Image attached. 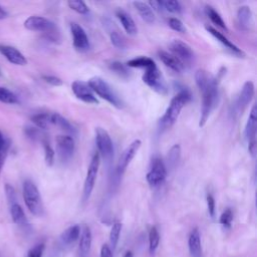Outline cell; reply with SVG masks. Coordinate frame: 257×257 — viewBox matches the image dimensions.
Returning a JSON list of instances; mask_svg holds the SVG:
<instances>
[{"mask_svg":"<svg viewBox=\"0 0 257 257\" xmlns=\"http://www.w3.org/2000/svg\"><path fill=\"white\" fill-rule=\"evenodd\" d=\"M191 100V93L187 89L179 91L172 99L167 107L164 115L162 116L161 125L163 128L171 127L178 119L183 107Z\"/></svg>","mask_w":257,"mask_h":257,"instance_id":"cell-1","label":"cell"},{"mask_svg":"<svg viewBox=\"0 0 257 257\" xmlns=\"http://www.w3.org/2000/svg\"><path fill=\"white\" fill-rule=\"evenodd\" d=\"M87 84L91 88V90L96 93L99 97L103 98L107 102H109L111 105H113L116 108H122L123 107V101L120 98V96L117 94V92L113 89V87L103 78L99 76L91 77Z\"/></svg>","mask_w":257,"mask_h":257,"instance_id":"cell-2","label":"cell"},{"mask_svg":"<svg viewBox=\"0 0 257 257\" xmlns=\"http://www.w3.org/2000/svg\"><path fill=\"white\" fill-rule=\"evenodd\" d=\"M203 98H202V107H201V115L199 120V126H204L207 122L211 111L217 104L218 101V81L215 78L208 83V85L202 90Z\"/></svg>","mask_w":257,"mask_h":257,"instance_id":"cell-3","label":"cell"},{"mask_svg":"<svg viewBox=\"0 0 257 257\" xmlns=\"http://www.w3.org/2000/svg\"><path fill=\"white\" fill-rule=\"evenodd\" d=\"M22 194L24 203L30 213L35 216H40L43 213V205L37 186L32 181L26 180L23 183Z\"/></svg>","mask_w":257,"mask_h":257,"instance_id":"cell-4","label":"cell"},{"mask_svg":"<svg viewBox=\"0 0 257 257\" xmlns=\"http://www.w3.org/2000/svg\"><path fill=\"white\" fill-rule=\"evenodd\" d=\"M99 165H100V156L98 155V153L93 154L87 172H86V177L84 180V184H83V192H82V200L83 202L88 201L94 185H95V181H96V177H97V173H98V169H99Z\"/></svg>","mask_w":257,"mask_h":257,"instance_id":"cell-5","label":"cell"},{"mask_svg":"<svg viewBox=\"0 0 257 257\" xmlns=\"http://www.w3.org/2000/svg\"><path fill=\"white\" fill-rule=\"evenodd\" d=\"M143 81L149 87H151L153 90L160 94L165 95L168 92L167 82L165 81V78L163 77L157 65H154L153 67L145 71V73L143 74Z\"/></svg>","mask_w":257,"mask_h":257,"instance_id":"cell-6","label":"cell"},{"mask_svg":"<svg viewBox=\"0 0 257 257\" xmlns=\"http://www.w3.org/2000/svg\"><path fill=\"white\" fill-rule=\"evenodd\" d=\"M146 178L147 182L152 187H158L165 182L167 178V168L161 158L153 159Z\"/></svg>","mask_w":257,"mask_h":257,"instance_id":"cell-7","label":"cell"},{"mask_svg":"<svg viewBox=\"0 0 257 257\" xmlns=\"http://www.w3.org/2000/svg\"><path fill=\"white\" fill-rule=\"evenodd\" d=\"M95 144L98 150V155L108 161L113 155V145L109 134L102 127L95 128Z\"/></svg>","mask_w":257,"mask_h":257,"instance_id":"cell-8","label":"cell"},{"mask_svg":"<svg viewBox=\"0 0 257 257\" xmlns=\"http://www.w3.org/2000/svg\"><path fill=\"white\" fill-rule=\"evenodd\" d=\"M24 27L31 31L43 32L47 35L57 32L55 24L42 16H30L24 21Z\"/></svg>","mask_w":257,"mask_h":257,"instance_id":"cell-9","label":"cell"},{"mask_svg":"<svg viewBox=\"0 0 257 257\" xmlns=\"http://www.w3.org/2000/svg\"><path fill=\"white\" fill-rule=\"evenodd\" d=\"M170 50L184 65L191 63L194 60L195 54L192 48L184 41L180 39H174L170 43Z\"/></svg>","mask_w":257,"mask_h":257,"instance_id":"cell-10","label":"cell"},{"mask_svg":"<svg viewBox=\"0 0 257 257\" xmlns=\"http://www.w3.org/2000/svg\"><path fill=\"white\" fill-rule=\"evenodd\" d=\"M141 146H142L141 140H135L122 152L121 156L119 157V160H118V163H117V167H116V172H117V174L119 176H121L125 172L126 168L131 164L132 160L136 157L137 153L139 152Z\"/></svg>","mask_w":257,"mask_h":257,"instance_id":"cell-11","label":"cell"},{"mask_svg":"<svg viewBox=\"0 0 257 257\" xmlns=\"http://www.w3.org/2000/svg\"><path fill=\"white\" fill-rule=\"evenodd\" d=\"M70 32L72 35V43L77 51L84 52L89 49V40L84 29L76 22L70 23Z\"/></svg>","mask_w":257,"mask_h":257,"instance_id":"cell-12","label":"cell"},{"mask_svg":"<svg viewBox=\"0 0 257 257\" xmlns=\"http://www.w3.org/2000/svg\"><path fill=\"white\" fill-rule=\"evenodd\" d=\"M71 89L76 98L80 99L81 101H84L86 103H93L97 104L98 100L95 97L93 91L87 84V82L82 80H75L71 84Z\"/></svg>","mask_w":257,"mask_h":257,"instance_id":"cell-13","label":"cell"},{"mask_svg":"<svg viewBox=\"0 0 257 257\" xmlns=\"http://www.w3.org/2000/svg\"><path fill=\"white\" fill-rule=\"evenodd\" d=\"M56 148L57 153L61 161H68L73 153L75 148L74 139L68 135H60L56 137Z\"/></svg>","mask_w":257,"mask_h":257,"instance_id":"cell-14","label":"cell"},{"mask_svg":"<svg viewBox=\"0 0 257 257\" xmlns=\"http://www.w3.org/2000/svg\"><path fill=\"white\" fill-rule=\"evenodd\" d=\"M0 53L12 64L25 65L27 63L26 57L13 46L0 44Z\"/></svg>","mask_w":257,"mask_h":257,"instance_id":"cell-15","label":"cell"},{"mask_svg":"<svg viewBox=\"0 0 257 257\" xmlns=\"http://www.w3.org/2000/svg\"><path fill=\"white\" fill-rule=\"evenodd\" d=\"M253 96H254V83L248 80L243 84L241 92L237 99V109L239 110V112H242L248 106Z\"/></svg>","mask_w":257,"mask_h":257,"instance_id":"cell-16","label":"cell"},{"mask_svg":"<svg viewBox=\"0 0 257 257\" xmlns=\"http://www.w3.org/2000/svg\"><path fill=\"white\" fill-rule=\"evenodd\" d=\"M206 29L207 31L213 35L219 42H221L226 48H228L229 50H231L234 54L238 55V56H245V53L243 52V50H241V48H239L237 45H235L233 42H231L226 36H224L221 32H219L218 30H216L215 28L211 27V26H206Z\"/></svg>","mask_w":257,"mask_h":257,"instance_id":"cell-17","label":"cell"},{"mask_svg":"<svg viewBox=\"0 0 257 257\" xmlns=\"http://www.w3.org/2000/svg\"><path fill=\"white\" fill-rule=\"evenodd\" d=\"M115 16L117 17V19L119 20V22L121 23L123 29L125 30V32L127 34H130V35H136L137 34V32H138L137 24L127 12L118 8V9L115 10Z\"/></svg>","mask_w":257,"mask_h":257,"instance_id":"cell-18","label":"cell"},{"mask_svg":"<svg viewBox=\"0 0 257 257\" xmlns=\"http://www.w3.org/2000/svg\"><path fill=\"white\" fill-rule=\"evenodd\" d=\"M256 130H257V108L254 104L250 110L246 126H245V137L248 143L255 142L256 137Z\"/></svg>","mask_w":257,"mask_h":257,"instance_id":"cell-19","label":"cell"},{"mask_svg":"<svg viewBox=\"0 0 257 257\" xmlns=\"http://www.w3.org/2000/svg\"><path fill=\"white\" fill-rule=\"evenodd\" d=\"M158 55L161 59V61L170 69H172L175 72H182L185 65L172 53H169L164 50H160L158 52Z\"/></svg>","mask_w":257,"mask_h":257,"instance_id":"cell-20","label":"cell"},{"mask_svg":"<svg viewBox=\"0 0 257 257\" xmlns=\"http://www.w3.org/2000/svg\"><path fill=\"white\" fill-rule=\"evenodd\" d=\"M188 245H189V250L190 253L193 257H200L202 248H201V238H200V233L197 228L193 229L192 232L190 233L189 240H188Z\"/></svg>","mask_w":257,"mask_h":257,"instance_id":"cell-21","label":"cell"},{"mask_svg":"<svg viewBox=\"0 0 257 257\" xmlns=\"http://www.w3.org/2000/svg\"><path fill=\"white\" fill-rule=\"evenodd\" d=\"M134 6L139 12L140 16L147 22V23H154L155 22V13L153 9L149 6L148 3L142 2V1H135Z\"/></svg>","mask_w":257,"mask_h":257,"instance_id":"cell-22","label":"cell"},{"mask_svg":"<svg viewBox=\"0 0 257 257\" xmlns=\"http://www.w3.org/2000/svg\"><path fill=\"white\" fill-rule=\"evenodd\" d=\"M91 240H92V237H91V231L90 229L85 226L82 231H81V234H80V240H79V253L81 256H86L88 253H89V250H90V246H91Z\"/></svg>","mask_w":257,"mask_h":257,"instance_id":"cell-23","label":"cell"},{"mask_svg":"<svg viewBox=\"0 0 257 257\" xmlns=\"http://www.w3.org/2000/svg\"><path fill=\"white\" fill-rule=\"evenodd\" d=\"M237 20L243 29H248L252 24V11L249 6L243 5L237 11Z\"/></svg>","mask_w":257,"mask_h":257,"instance_id":"cell-24","label":"cell"},{"mask_svg":"<svg viewBox=\"0 0 257 257\" xmlns=\"http://www.w3.org/2000/svg\"><path fill=\"white\" fill-rule=\"evenodd\" d=\"M80 235V227L78 225H72L68 227L60 236V240L63 244L69 245L75 242Z\"/></svg>","mask_w":257,"mask_h":257,"instance_id":"cell-25","label":"cell"},{"mask_svg":"<svg viewBox=\"0 0 257 257\" xmlns=\"http://www.w3.org/2000/svg\"><path fill=\"white\" fill-rule=\"evenodd\" d=\"M10 213H11L12 220L15 224H17L19 226H26L27 225L26 215H25L22 207L19 204H17V203L12 204L11 207H10Z\"/></svg>","mask_w":257,"mask_h":257,"instance_id":"cell-26","label":"cell"},{"mask_svg":"<svg viewBox=\"0 0 257 257\" xmlns=\"http://www.w3.org/2000/svg\"><path fill=\"white\" fill-rule=\"evenodd\" d=\"M156 65L155 61L147 56H140L133 58L126 62V66L128 67H135V68H144V69H149Z\"/></svg>","mask_w":257,"mask_h":257,"instance_id":"cell-27","label":"cell"},{"mask_svg":"<svg viewBox=\"0 0 257 257\" xmlns=\"http://www.w3.org/2000/svg\"><path fill=\"white\" fill-rule=\"evenodd\" d=\"M50 122H51V124L56 125L57 127H59L62 131H65L68 133H71L74 131L71 123L65 117H63L61 114H59L57 112L50 114Z\"/></svg>","mask_w":257,"mask_h":257,"instance_id":"cell-28","label":"cell"},{"mask_svg":"<svg viewBox=\"0 0 257 257\" xmlns=\"http://www.w3.org/2000/svg\"><path fill=\"white\" fill-rule=\"evenodd\" d=\"M31 120L36 127L41 130H47L51 125L50 113H36L31 117Z\"/></svg>","mask_w":257,"mask_h":257,"instance_id":"cell-29","label":"cell"},{"mask_svg":"<svg viewBox=\"0 0 257 257\" xmlns=\"http://www.w3.org/2000/svg\"><path fill=\"white\" fill-rule=\"evenodd\" d=\"M205 12H206L207 16L210 18V20H211L214 24H216L217 26H219V27L222 28V29L228 30V28H227V26H226L224 20L222 19V17L220 16V14H219L212 6L207 5L206 8H205Z\"/></svg>","mask_w":257,"mask_h":257,"instance_id":"cell-30","label":"cell"},{"mask_svg":"<svg viewBox=\"0 0 257 257\" xmlns=\"http://www.w3.org/2000/svg\"><path fill=\"white\" fill-rule=\"evenodd\" d=\"M212 78L213 77L210 76L209 73L204 69H198L195 73V80L200 90L205 88L208 85V83L212 80Z\"/></svg>","mask_w":257,"mask_h":257,"instance_id":"cell-31","label":"cell"},{"mask_svg":"<svg viewBox=\"0 0 257 257\" xmlns=\"http://www.w3.org/2000/svg\"><path fill=\"white\" fill-rule=\"evenodd\" d=\"M0 101L7 104H14L18 102V97L10 89L0 86Z\"/></svg>","mask_w":257,"mask_h":257,"instance_id":"cell-32","label":"cell"},{"mask_svg":"<svg viewBox=\"0 0 257 257\" xmlns=\"http://www.w3.org/2000/svg\"><path fill=\"white\" fill-rule=\"evenodd\" d=\"M160 243V234L158 229L154 226L151 228L150 232H149V249H150V253L153 255Z\"/></svg>","mask_w":257,"mask_h":257,"instance_id":"cell-33","label":"cell"},{"mask_svg":"<svg viewBox=\"0 0 257 257\" xmlns=\"http://www.w3.org/2000/svg\"><path fill=\"white\" fill-rule=\"evenodd\" d=\"M180 157H181V147L179 145H174L170 151H169V154H168V163H169V166L171 168H174L177 163L179 162L180 160Z\"/></svg>","mask_w":257,"mask_h":257,"instance_id":"cell-34","label":"cell"},{"mask_svg":"<svg viewBox=\"0 0 257 257\" xmlns=\"http://www.w3.org/2000/svg\"><path fill=\"white\" fill-rule=\"evenodd\" d=\"M121 223L120 222H115L111 229H110V233H109V241L110 244L112 246V249H114L116 247V244L118 242L119 239V235H120V231H121Z\"/></svg>","mask_w":257,"mask_h":257,"instance_id":"cell-35","label":"cell"},{"mask_svg":"<svg viewBox=\"0 0 257 257\" xmlns=\"http://www.w3.org/2000/svg\"><path fill=\"white\" fill-rule=\"evenodd\" d=\"M68 6L70 9L74 10L75 12L79 13V14H86L88 13L89 9L87 7V5L83 2V1H79V0H69L67 2Z\"/></svg>","mask_w":257,"mask_h":257,"instance_id":"cell-36","label":"cell"},{"mask_svg":"<svg viewBox=\"0 0 257 257\" xmlns=\"http://www.w3.org/2000/svg\"><path fill=\"white\" fill-rule=\"evenodd\" d=\"M163 4V8L164 10H167L171 13H181L182 12V5L179 1L176 0H166V1H162Z\"/></svg>","mask_w":257,"mask_h":257,"instance_id":"cell-37","label":"cell"},{"mask_svg":"<svg viewBox=\"0 0 257 257\" xmlns=\"http://www.w3.org/2000/svg\"><path fill=\"white\" fill-rule=\"evenodd\" d=\"M109 68L115 72L116 74H118L119 76H122V77H126L128 76L130 74V71L127 69V67L122 64L121 62H118V61H112L111 63H109Z\"/></svg>","mask_w":257,"mask_h":257,"instance_id":"cell-38","label":"cell"},{"mask_svg":"<svg viewBox=\"0 0 257 257\" xmlns=\"http://www.w3.org/2000/svg\"><path fill=\"white\" fill-rule=\"evenodd\" d=\"M43 148H44V159H45V163L47 166L51 167L54 163V150L52 149V147L49 145L48 142L43 141Z\"/></svg>","mask_w":257,"mask_h":257,"instance_id":"cell-39","label":"cell"},{"mask_svg":"<svg viewBox=\"0 0 257 257\" xmlns=\"http://www.w3.org/2000/svg\"><path fill=\"white\" fill-rule=\"evenodd\" d=\"M110 41H111V43H112V45L114 47L119 48V49H123L125 47V45H126L125 40L122 37V35L119 34L116 31H112L110 33Z\"/></svg>","mask_w":257,"mask_h":257,"instance_id":"cell-40","label":"cell"},{"mask_svg":"<svg viewBox=\"0 0 257 257\" xmlns=\"http://www.w3.org/2000/svg\"><path fill=\"white\" fill-rule=\"evenodd\" d=\"M232 220H233V213L232 210L227 208L220 216L219 222L220 224L224 227V228H230L231 224H232Z\"/></svg>","mask_w":257,"mask_h":257,"instance_id":"cell-41","label":"cell"},{"mask_svg":"<svg viewBox=\"0 0 257 257\" xmlns=\"http://www.w3.org/2000/svg\"><path fill=\"white\" fill-rule=\"evenodd\" d=\"M169 26L180 33H185L186 32V27L184 25V23L177 17H172L169 19Z\"/></svg>","mask_w":257,"mask_h":257,"instance_id":"cell-42","label":"cell"},{"mask_svg":"<svg viewBox=\"0 0 257 257\" xmlns=\"http://www.w3.org/2000/svg\"><path fill=\"white\" fill-rule=\"evenodd\" d=\"M43 251H44V244L42 243L37 244L28 251L27 257H42Z\"/></svg>","mask_w":257,"mask_h":257,"instance_id":"cell-43","label":"cell"},{"mask_svg":"<svg viewBox=\"0 0 257 257\" xmlns=\"http://www.w3.org/2000/svg\"><path fill=\"white\" fill-rule=\"evenodd\" d=\"M5 193H6V197H7V200L10 205L16 203V194H15L14 188L11 185H9V184L5 185Z\"/></svg>","mask_w":257,"mask_h":257,"instance_id":"cell-44","label":"cell"},{"mask_svg":"<svg viewBox=\"0 0 257 257\" xmlns=\"http://www.w3.org/2000/svg\"><path fill=\"white\" fill-rule=\"evenodd\" d=\"M42 79L45 82H47V83H49V84H51L53 86H59V85H61L63 83L62 79L57 77V76H55V75H43Z\"/></svg>","mask_w":257,"mask_h":257,"instance_id":"cell-45","label":"cell"},{"mask_svg":"<svg viewBox=\"0 0 257 257\" xmlns=\"http://www.w3.org/2000/svg\"><path fill=\"white\" fill-rule=\"evenodd\" d=\"M206 201H207V207H208V212L209 215L214 218L215 217V199L211 194H208L206 197Z\"/></svg>","mask_w":257,"mask_h":257,"instance_id":"cell-46","label":"cell"},{"mask_svg":"<svg viewBox=\"0 0 257 257\" xmlns=\"http://www.w3.org/2000/svg\"><path fill=\"white\" fill-rule=\"evenodd\" d=\"M25 134L31 140H37L39 138V136H40L38 128L31 127V126H28V127L25 128Z\"/></svg>","mask_w":257,"mask_h":257,"instance_id":"cell-47","label":"cell"},{"mask_svg":"<svg viewBox=\"0 0 257 257\" xmlns=\"http://www.w3.org/2000/svg\"><path fill=\"white\" fill-rule=\"evenodd\" d=\"M100 257H113L112 251L107 244H103L100 249Z\"/></svg>","mask_w":257,"mask_h":257,"instance_id":"cell-48","label":"cell"},{"mask_svg":"<svg viewBox=\"0 0 257 257\" xmlns=\"http://www.w3.org/2000/svg\"><path fill=\"white\" fill-rule=\"evenodd\" d=\"M8 149H9V146L5 147L3 150H1V151H0V174H1V172H2V169H3L4 163H5V160H6V157H7Z\"/></svg>","mask_w":257,"mask_h":257,"instance_id":"cell-49","label":"cell"},{"mask_svg":"<svg viewBox=\"0 0 257 257\" xmlns=\"http://www.w3.org/2000/svg\"><path fill=\"white\" fill-rule=\"evenodd\" d=\"M149 6L153 9V11H154V10H157V11H162V10H164L162 1H150V2H149Z\"/></svg>","mask_w":257,"mask_h":257,"instance_id":"cell-50","label":"cell"},{"mask_svg":"<svg viewBox=\"0 0 257 257\" xmlns=\"http://www.w3.org/2000/svg\"><path fill=\"white\" fill-rule=\"evenodd\" d=\"M9 146V141H7L4 136L2 135V133L0 132V151L3 150L5 147Z\"/></svg>","mask_w":257,"mask_h":257,"instance_id":"cell-51","label":"cell"},{"mask_svg":"<svg viewBox=\"0 0 257 257\" xmlns=\"http://www.w3.org/2000/svg\"><path fill=\"white\" fill-rule=\"evenodd\" d=\"M7 15H8L7 11H6L3 7H1V6H0V20H1V19L6 18V17H7Z\"/></svg>","mask_w":257,"mask_h":257,"instance_id":"cell-52","label":"cell"},{"mask_svg":"<svg viewBox=\"0 0 257 257\" xmlns=\"http://www.w3.org/2000/svg\"><path fill=\"white\" fill-rule=\"evenodd\" d=\"M123 257H134V255H133V253L131 251H127V252H125Z\"/></svg>","mask_w":257,"mask_h":257,"instance_id":"cell-53","label":"cell"}]
</instances>
